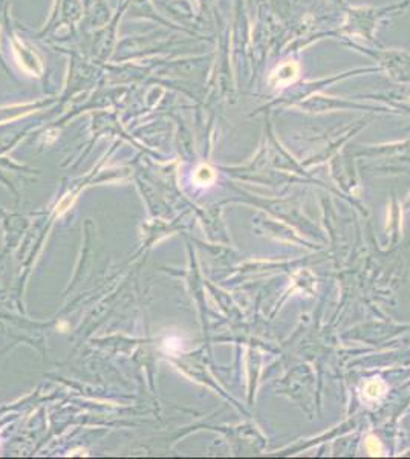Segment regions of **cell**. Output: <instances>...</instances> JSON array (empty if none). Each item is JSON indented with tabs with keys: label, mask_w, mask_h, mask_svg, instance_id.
Instances as JSON below:
<instances>
[{
	"label": "cell",
	"mask_w": 410,
	"mask_h": 459,
	"mask_svg": "<svg viewBox=\"0 0 410 459\" xmlns=\"http://www.w3.org/2000/svg\"><path fill=\"white\" fill-rule=\"evenodd\" d=\"M194 181L199 184V185H209L210 182L215 181V173L210 167L207 165H202L196 170L194 173Z\"/></svg>",
	"instance_id": "3957f363"
},
{
	"label": "cell",
	"mask_w": 410,
	"mask_h": 459,
	"mask_svg": "<svg viewBox=\"0 0 410 459\" xmlns=\"http://www.w3.org/2000/svg\"><path fill=\"white\" fill-rule=\"evenodd\" d=\"M299 77V64L293 60L285 61L283 64L271 74L269 83L276 88H285L288 85H291L293 81H296Z\"/></svg>",
	"instance_id": "7a4b0ae2"
},
{
	"label": "cell",
	"mask_w": 410,
	"mask_h": 459,
	"mask_svg": "<svg viewBox=\"0 0 410 459\" xmlns=\"http://www.w3.org/2000/svg\"><path fill=\"white\" fill-rule=\"evenodd\" d=\"M72 202H74V196H66V198H63L57 207V215H63L67 208H71Z\"/></svg>",
	"instance_id": "277c9868"
},
{
	"label": "cell",
	"mask_w": 410,
	"mask_h": 459,
	"mask_svg": "<svg viewBox=\"0 0 410 459\" xmlns=\"http://www.w3.org/2000/svg\"><path fill=\"white\" fill-rule=\"evenodd\" d=\"M13 52H14L16 60H17V63L20 64V68L23 71H26L29 75H40L42 74L43 63H42V58L38 57V54L34 51V48H31L25 41H20L19 38H14L13 40Z\"/></svg>",
	"instance_id": "6da1fadb"
}]
</instances>
